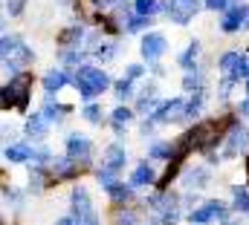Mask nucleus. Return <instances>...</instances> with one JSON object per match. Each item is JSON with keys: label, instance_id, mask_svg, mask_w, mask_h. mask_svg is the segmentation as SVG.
Returning a JSON list of instances; mask_svg holds the SVG:
<instances>
[{"label": "nucleus", "instance_id": "0eeeda50", "mask_svg": "<svg viewBox=\"0 0 249 225\" xmlns=\"http://www.w3.org/2000/svg\"><path fill=\"white\" fill-rule=\"evenodd\" d=\"M247 17H249V3H238V6H232V9L223 12L220 29H223V32H238V29H244Z\"/></svg>", "mask_w": 249, "mask_h": 225}, {"label": "nucleus", "instance_id": "20e7f679", "mask_svg": "<svg viewBox=\"0 0 249 225\" xmlns=\"http://www.w3.org/2000/svg\"><path fill=\"white\" fill-rule=\"evenodd\" d=\"M154 124H171V121H186V101L183 98H168L162 101L154 115H151Z\"/></svg>", "mask_w": 249, "mask_h": 225}, {"label": "nucleus", "instance_id": "79ce46f5", "mask_svg": "<svg viewBox=\"0 0 249 225\" xmlns=\"http://www.w3.org/2000/svg\"><path fill=\"white\" fill-rule=\"evenodd\" d=\"M116 225H136V217H133V214H119Z\"/></svg>", "mask_w": 249, "mask_h": 225}, {"label": "nucleus", "instance_id": "c9c22d12", "mask_svg": "<svg viewBox=\"0 0 249 225\" xmlns=\"http://www.w3.org/2000/svg\"><path fill=\"white\" fill-rule=\"evenodd\" d=\"M61 61L67 64V66H75L78 61H81V52H78V47H67L61 52Z\"/></svg>", "mask_w": 249, "mask_h": 225}, {"label": "nucleus", "instance_id": "49530a36", "mask_svg": "<svg viewBox=\"0 0 249 225\" xmlns=\"http://www.w3.org/2000/svg\"><path fill=\"white\" fill-rule=\"evenodd\" d=\"M223 225H244L241 220H223Z\"/></svg>", "mask_w": 249, "mask_h": 225}, {"label": "nucleus", "instance_id": "c85d7f7f", "mask_svg": "<svg viewBox=\"0 0 249 225\" xmlns=\"http://www.w3.org/2000/svg\"><path fill=\"white\" fill-rule=\"evenodd\" d=\"M81 35H84V29H81V26H70V29H64V32H61V38H58V41H61L64 47H78V44H81Z\"/></svg>", "mask_w": 249, "mask_h": 225}, {"label": "nucleus", "instance_id": "37998d69", "mask_svg": "<svg viewBox=\"0 0 249 225\" xmlns=\"http://www.w3.org/2000/svg\"><path fill=\"white\" fill-rule=\"evenodd\" d=\"M0 136H3V139H12V136H15V127H12V124H0Z\"/></svg>", "mask_w": 249, "mask_h": 225}, {"label": "nucleus", "instance_id": "2eb2a0df", "mask_svg": "<svg viewBox=\"0 0 249 225\" xmlns=\"http://www.w3.org/2000/svg\"><path fill=\"white\" fill-rule=\"evenodd\" d=\"M157 107H160V98H157V84H151V87H145V90L139 93L136 110H139V112H154Z\"/></svg>", "mask_w": 249, "mask_h": 225}, {"label": "nucleus", "instance_id": "c03bdc74", "mask_svg": "<svg viewBox=\"0 0 249 225\" xmlns=\"http://www.w3.org/2000/svg\"><path fill=\"white\" fill-rule=\"evenodd\" d=\"M238 112H241L244 118H249V98H244V101L238 104Z\"/></svg>", "mask_w": 249, "mask_h": 225}, {"label": "nucleus", "instance_id": "412c9836", "mask_svg": "<svg viewBox=\"0 0 249 225\" xmlns=\"http://www.w3.org/2000/svg\"><path fill=\"white\" fill-rule=\"evenodd\" d=\"M203 107H206V96H203V90H197V93L186 101V121H191L194 115H200Z\"/></svg>", "mask_w": 249, "mask_h": 225}, {"label": "nucleus", "instance_id": "6e6552de", "mask_svg": "<svg viewBox=\"0 0 249 225\" xmlns=\"http://www.w3.org/2000/svg\"><path fill=\"white\" fill-rule=\"evenodd\" d=\"M90 153H93V145H90L87 136H81V133L67 136V156L72 162H84V159H90Z\"/></svg>", "mask_w": 249, "mask_h": 225}, {"label": "nucleus", "instance_id": "7ed1b4c3", "mask_svg": "<svg viewBox=\"0 0 249 225\" xmlns=\"http://www.w3.org/2000/svg\"><path fill=\"white\" fill-rule=\"evenodd\" d=\"M162 12H165L168 20L186 26L188 20L200 12V0H165V3H162Z\"/></svg>", "mask_w": 249, "mask_h": 225}, {"label": "nucleus", "instance_id": "f257e3e1", "mask_svg": "<svg viewBox=\"0 0 249 225\" xmlns=\"http://www.w3.org/2000/svg\"><path fill=\"white\" fill-rule=\"evenodd\" d=\"M72 84H75L78 96L90 101V98L102 96V93L110 87V75H107L105 69H99V66H78V72H75Z\"/></svg>", "mask_w": 249, "mask_h": 225}, {"label": "nucleus", "instance_id": "ea45409f", "mask_svg": "<svg viewBox=\"0 0 249 225\" xmlns=\"http://www.w3.org/2000/svg\"><path fill=\"white\" fill-rule=\"evenodd\" d=\"M23 3H26V0H6V12H9L12 17H18V15L23 12Z\"/></svg>", "mask_w": 249, "mask_h": 225}, {"label": "nucleus", "instance_id": "39448f33", "mask_svg": "<svg viewBox=\"0 0 249 225\" xmlns=\"http://www.w3.org/2000/svg\"><path fill=\"white\" fill-rule=\"evenodd\" d=\"M214 220H226V205L220 199H209L197 211L188 214V223L191 225H209V223H214Z\"/></svg>", "mask_w": 249, "mask_h": 225}, {"label": "nucleus", "instance_id": "4c0bfd02", "mask_svg": "<svg viewBox=\"0 0 249 225\" xmlns=\"http://www.w3.org/2000/svg\"><path fill=\"white\" fill-rule=\"evenodd\" d=\"M6 202L15 205V208H23V193H20V188H6Z\"/></svg>", "mask_w": 249, "mask_h": 225}, {"label": "nucleus", "instance_id": "c756f323", "mask_svg": "<svg viewBox=\"0 0 249 225\" xmlns=\"http://www.w3.org/2000/svg\"><path fill=\"white\" fill-rule=\"evenodd\" d=\"M238 61H241V52H235V49H232V52H223L220 61H217V69H220L223 75H229V72L235 69V64H238Z\"/></svg>", "mask_w": 249, "mask_h": 225}, {"label": "nucleus", "instance_id": "f704fd0d", "mask_svg": "<svg viewBox=\"0 0 249 225\" xmlns=\"http://www.w3.org/2000/svg\"><path fill=\"white\" fill-rule=\"evenodd\" d=\"M113 90H116V98L124 101V98H130V96H133V81H130V78H122V81H116V84H113Z\"/></svg>", "mask_w": 249, "mask_h": 225}, {"label": "nucleus", "instance_id": "4be33fe9", "mask_svg": "<svg viewBox=\"0 0 249 225\" xmlns=\"http://www.w3.org/2000/svg\"><path fill=\"white\" fill-rule=\"evenodd\" d=\"M20 44H23L20 35H3V38H0V61H6V58L12 55Z\"/></svg>", "mask_w": 249, "mask_h": 225}, {"label": "nucleus", "instance_id": "de8ad7c7", "mask_svg": "<svg viewBox=\"0 0 249 225\" xmlns=\"http://www.w3.org/2000/svg\"><path fill=\"white\" fill-rule=\"evenodd\" d=\"M244 29H249V17H247V23H244Z\"/></svg>", "mask_w": 249, "mask_h": 225}, {"label": "nucleus", "instance_id": "a18cd8bd", "mask_svg": "<svg viewBox=\"0 0 249 225\" xmlns=\"http://www.w3.org/2000/svg\"><path fill=\"white\" fill-rule=\"evenodd\" d=\"M55 225H78V220H75V217L70 214V217H61V220H58Z\"/></svg>", "mask_w": 249, "mask_h": 225}, {"label": "nucleus", "instance_id": "f03ea898", "mask_svg": "<svg viewBox=\"0 0 249 225\" xmlns=\"http://www.w3.org/2000/svg\"><path fill=\"white\" fill-rule=\"evenodd\" d=\"M29 93H32V81L29 75H15L9 78V84L0 90V107H15V110H23L29 104Z\"/></svg>", "mask_w": 249, "mask_h": 225}, {"label": "nucleus", "instance_id": "f8f14e48", "mask_svg": "<svg viewBox=\"0 0 249 225\" xmlns=\"http://www.w3.org/2000/svg\"><path fill=\"white\" fill-rule=\"evenodd\" d=\"M124 162H127V150H124L122 145H107L105 147V165L107 168H113L116 173L124 168Z\"/></svg>", "mask_w": 249, "mask_h": 225}, {"label": "nucleus", "instance_id": "a878e982", "mask_svg": "<svg viewBox=\"0 0 249 225\" xmlns=\"http://www.w3.org/2000/svg\"><path fill=\"white\" fill-rule=\"evenodd\" d=\"M171 153H174V145L171 142H154L148 147V156L151 159H171Z\"/></svg>", "mask_w": 249, "mask_h": 225}, {"label": "nucleus", "instance_id": "aec40b11", "mask_svg": "<svg viewBox=\"0 0 249 225\" xmlns=\"http://www.w3.org/2000/svg\"><path fill=\"white\" fill-rule=\"evenodd\" d=\"M197 55H200V41H191L186 49L180 52L177 58V64L183 66V69H194V64H197Z\"/></svg>", "mask_w": 249, "mask_h": 225}, {"label": "nucleus", "instance_id": "bb28decb", "mask_svg": "<svg viewBox=\"0 0 249 225\" xmlns=\"http://www.w3.org/2000/svg\"><path fill=\"white\" fill-rule=\"evenodd\" d=\"M130 188H133V185H119V182H113V185H107V193H110L113 202H127V199L133 196Z\"/></svg>", "mask_w": 249, "mask_h": 225}, {"label": "nucleus", "instance_id": "b1692460", "mask_svg": "<svg viewBox=\"0 0 249 225\" xmlns=\"http://www.w3.org/2000/svg\"><path fill=\"white\" fill-rule=\"evenodd\" d=\"M232 208L241 211V214H249V191L247 188H232Z\"/></svg>", "mask_w": 249, "mask_h": 225}, {"label": "nucleus", "instance_id": "2f4dec72", "mask_svg": "<svg viewBox=\"0 0 249 225\" xmlns=\"http://www.w3.org/2000/svg\"><path fill=\"white\" fill-rule=\"evenodd\" d=\"M93 55L99 58V61H113V58L119 55V44H102V47H96Z\"/></svg>", "mask_w": 249, "mask_h": 225}, {"label": "nucleus", "instance_id": "393cba45", "mask_svg": "<svg viewBox=\"0 0 249 225\" xmlns=\"http://www.w3.org/2000/svg\"><path fill=\"white\" fill-rule=\"evenodd\" d=\"M110 118H113V130H116V133L122 136V133H124V127H127V121L133 118V112L127 110V107H116V110L110 112Z\"/></svg>", "mask_w": 249, "mask_h": 225}, {"label": "nucleus", "instance_id": "a19ab883", "mask_svg": "<svg viewBox=\"0 0 249 225\" xmlns=\"http://www.w3.org/2000/svg\"><path fill=\"white\" fill-rule=\"evenodd\" d=\"M206 9H212V12H226V9H229V0H206Z\"/></svg>", "mask_w": 249, "mask_h": 225}, {"label": "nucleus", "instance_id": "7c9ffc66", "mask_svg": "<svg viewBox=\"0 0 249 225\" xmlns=\"http://www.w3.org/2000/svg\"><path fill=\"white\" fill-rule=\"evenodd\" d=\"M200 87H203V75L197 69H188L186 75H183V90L186 93H197Z\"/></svg>", "mask_w": 249, "mask_h": 225}, {"label": "nucleus", "instance_id": "9b49d317", "mask_svg": "<svg viewBox=\"0 0 249 225\" xmlns=\"http://www.w3.org/2000/svg\"><path fill=\"white\" fill-rule=\"evenodd\" d=\"M32 61H35V52H32L26 44H20L12 55L3 61V66H6V72H20V69H23L26 64H32Z\"/></svg>", "mask_w": 249, "mask_h": 225}, {"label": "nucleus", "instance_id": "ddd939ff", "mask_svg": "<svg viewBox=\"0 0 249 225\" xmlns=\"http://www.w3.org/2000/svg\"><path fill=\"white\" fill-rule=\"evenodd\" d=\"M23 130H26V136H29V139H44V136L50 133V121L38 112V115H29V118H26Z\"/></svg>", "mask_w": 249, "mask_h": 225}, {"label": "nucleus", "instance_id": "f3484780", "mask_svg": "<svg viewBox=\"0 0 249 225\" xmlns=\"http://www.w3.org/2000/svg\"><path fill=\"white\" fill-rule=\"evenodd\" d=\"M157 179V173H154V168L148 165V162H142V165H136L133 168V173H130V185L133 188H142V185H151Z\"/></svg>", "mask_w": 249, "mask_h": 225}, {"label": "nucleus", "instance_id": "09e8293b", "mask_svg": "<svg viewBox=\"0 0 249 225\" xmlns=\"http://www.w3.org/2000/svg\"><path fill=\"white\" fill-rule=\"evenodd\" d=\"M247 96H249V78H247Z\"/></svg>", "mask_w": 249, "mask_h": 225}, {"label": "nucleus", "instance_id": "423d86ee", "mask_svg": "<svg viewBox=\"0 0 249 225\" xmlns=\"http://www.w3.org/2000/svg\"><path fill=\"white\" fill-rule=\"evenodd\" d=\"M139 49H142V58H145L148 64H154V61H160V58L168 52V38H165L162 32H148V35L142 38Z\"/></svg>", "mask_w": 249, "mask_h": 225}, {"label": "nucleus", "instance_id": "72a5a7b5", "mask_svg": "<svg viewBox=\"0 0 249 225\" xmlns=\"http://www.w3.org/2000/svg\"><path fill=\"white\" fill-rule=\"evenodd\" d=\"M162 6L160 3H154V0H136V15H142V17H151V15H157Z\"/></svg>", "mask_w": 249, "mask_h": 225}, {"label": "nucleus", "instance_id": "dca6fc26", "mask_svg": "<svg viewBox=\"0 0 249 225\" xmlns=\"http://www.w3.org/2000/svg\"><path fill=\"white\" fill-rule=\"evenodd\" d=\"M209 182V168H188L183 173V185H186V191H197V188H203Z\"/></svg>", "mask_w": 249, "mask_h": 225}, {"label": "nucleus", "instance_id": "5701e85b", "mask_svg": "<svg viewBox=\"0 0 249 225\" xmlns=\"http://www.w3.org/2000/svg\"><path fill=\"white\" fill-rule=\"evenodd\" d=\"M67 110H70V107H64V104H53V101H47V104H44V110H41V115H44L50 124H58Z\"/></svg>", "mask_w": 249, "mask_h": 225}, {"label": "nucleus", "instance_id": "cd10ccee", "mask_svg": "<svg viewBox=\"0 0 249 225\" xmlns=\"http://www.w3.org/2000/svg\"><path fill=\"white\" fill-rule=\"evenodd\" d=\"M44 191V165H32L29 170V193H41Z\"/></svg>", "mask_w": 249, "mask_h": 225}, {"label": "nucleus", "instance_id": "6ab92c4d", "mask_svg": "<svg viewBox=\"0 0 249 225\" xmlns=\"http://www.w3.org/2000/svg\"><path fill=\"white\" fill-rule=\"evenodd\" d=\"M53 176H55V179H70V176H75V162H72L70 156L53 159Z\"/></svg>", "mask_w": 249, "mask_h": 225}, {"label": "nucleus", "instance_id": "e433bc0d", "mask_svg": "<svg viewBox=\"0 0 249 225\" xmlns=\"http://www.w3.org/2000/svg\"><path fill=\"white\" fill-rule=\"evenodd\" d=\"M96 179H99V182H102V185L107 188V185H113V179H116V170L105 165V168H99V170H96Z\"/></svg>", "mask_w": 249, "mask_h": 225}, {"label": "nucleus", "instance_id": "1a4fd4ad", "mask_svg": "<svg viewBox=\"0 0 249 225\" xmlns=\"http://www.w3.org/2000/svg\"><path fill=\"white\" fill-rule=\"evenodd\" d=\"M70 208H72V217L75 220H84L87 214H93L96 208H93V199H90V191L87 188H72V193H70Z\"/></svg>", "mask_w": 249, "mask_h": 225}, {"label": "nucleus", "instance_id": "58836bf2", "mask_svg": "<svg viewBox=\"0 0 249 225\" xmlns=\"http://www.w3.org/2000/svg\"><path fill=\"white\" fill-rule=\"evenodd\" d=\"M145 75V66L142 64H130L127 69H124V78H130V81H136V78H142Z\"/></svg>", "mask_w": 249, "mask_h": 225}, {"label": "nucleus", "instance_id": "4468645a", "mask_svg": "<svg viewBox=\"0 0 249 225\" xmlns=\"http://www.w3.org/2000/svg\"><path fill=\"white\" fill-rule=\"evenodd\" d=\"M70 81H72V78L67 75V69H50V72L44 75V90H47V93H58V90H64Z\"/></svg>", "mask_w": 249, "mask_h": 225}, {"label": "nucleus", "instance_id": "9d476101", "mask_svg": "<svg viewBox=\"0 0 249 225\" xmlns=\"http://www.w3.org/2000/svg\"><path fill=\"white\" fill-rule=\"evenodd\" d=\"M247 145H249V127L235 124V127L229 130V139H226V150H223V156H226V159H232V156H238Z\"/></svg>", "mask_w": 249, "mask_h": 225}, {"label": "nucleus", "instance_id": "a211bd4d", "mask_svg": "<svg viewBox=\"0 0 249 225\" xmlns=\"http://www.w3.org/2000/svg\"><path fill=\"white\" fill-rule=\"evenodd\" d=\"M32 159V145H20V142H12L6 147V162H29Z\"/></svg>", "mask_w": 249, "mask_h": 225}, {"label": "nucleus", "instance_id": "473e14b6", "mask_svg": "<svg viewBox=\"0 0 249 225\" xmlns=\"http://www.w3.org/2000/svg\"><path fill=\"white\" fill-rule=\"evenodd\" d=\"M81 115H84V118H87L90 124H102V118H105V112H102V107H99V104H93V101H90V104H84V110H81Z\"/></svg>", "mask_w": 249, "mask_h": 225}]
</instances>
